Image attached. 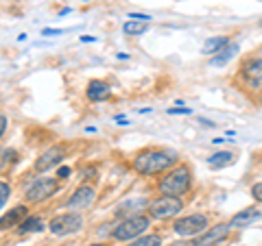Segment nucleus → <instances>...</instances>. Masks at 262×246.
I'll return each mask as SVG.
<instances>
[{"instance_id": "f257e3e1", "label": "nucleus", "mask_w": 262, "mask_h": 246, "mask_svg": "<svg viewBox=\"0 0 262 246\" xmlns=\"http://www.w3.org/2000/svg\"><path fill=\"white\" fill-rule=\"evenodd\" d=\"M175 161H177V157H175L173 153L151 149V151L138 153L131 166H134V170L138 172V175H142V177H155V175H160V172H166L168 168H173Z\"/></svg>"}, {"instance_id": "f03ea898", "label": "nucleus", "mask_w": 262, "mask_h": 246, "mask_svg": "<svg viewBox=\"0 0 262 246\" xmlns=\"http://www.w3.org/2000/svg\"><path fill=\"white\" fill-rule=\"evenodd\" d=\"M192 185V175L188 166H177L168 172L166 177L160 179L158 183V192L162 196H175V199H182V196L188 194Z\"/></svg>"}, {"instance_id": "7ed1b4c3", "label": "nucleus", "mask_w": 262, "mask_h": 246, "mask_svg": "<svg viewBox=\"0 0 262 246\" xmlns=\"http://www.w3.org/2000/svg\"><path fill=\"white\" fill-rule=\"evenodd\" d=\"M149 227H151L149 216H131L127 220H122V223L114 229L112 237L118 242H129V240H136L140 233H144Z\"/></svg>"}, {"instance_id": "20e7f679", "label": "nucleus", "mask_w": 262, "mask_h": 246, "mask_svg": "<svg viewBox=\"0 0 262 246\" xmlns=\"http://www.w3.org/2000/svg\"><path fill=\"white\" fill-rule=\"evenodd\" d=\"M184 209L182 199H175V196H160L158 201H153L149 205V214L158 220H166V218H173L177 216L179 211Z\"/></svg>"}, {"instance_id": "39448f33", "label": "nucleus", "mask_w": 262, "mask_h": 246, "mask_svg": "<svg viewBox=\"0 0 262 246\" xmlns=\"http://www.w3.org/2000/svg\"><path fill=\"white\" fill-rule=\"evenodd\" d=\"M57 192V181L51 177H39L35 179L29 187L27 192H24V199H27V203H42L46 201L48 196H53Z\"/></svg>"}, {"instance_id": "423d86ee", "label": "nucleus", "mask_w": 262, "mask_h": 246, "mask_svg": "<svg viewBox=\"0 0 262 246\" xmlns=\"http://www.w3.org/2000/svg\"><path fill=\"white\" fill-rule=\"evenodd\" d=\"M83 227V218L75 211H68V214H61V216H55L51 223H48V229L51 233L55 235H70V233H77L79 229Z\"/></svg>"}, {"instance_id": "0eeeda50", "label": "nucleus", "mask_w": 262, "mask_h": 246, "mask_svg": "<svg viewBox=\"0 0 262 246\" xmlns=\"http://www.w3.org/2000/svg\"><path fill=\"white\" fill-rule=\"evenodd\" d=\"M173 229H175V233L184 235V237L203 233V231L208 229V216H203V214H192V216L179 218L177 223L173 225Z\"/></svg>"}, {"instance_id": "6e6552de", "label": "nucleus", "mask_w": 262, "mask_h": 246, "mask_svg": "<svg viewBox=\"0 0 262 246\" xmlns=\"http://www.w3.org/2000/svg\"><path fill=\"white\" fill-rule=\"evenodd\" d=\"M94 196H96V192H94L92 185H81V187L75 190V194L68 199V207L70 209H85V207L92 205Z\"/></svg>"}, {"instance_id": "1a4fd4ad", "label": "nucleus", "mask_w": 262, "mask_h": 246, "mask_svg": "<svg viewBox=\"0 0 262 246\" xmlns=\"http://www.w3.org/2000/svg\"><path fill=\"white\" fill-rule=\"evenodd\" d=\"M61 159H63V149H61V146H53V149L44 151L37 157L35 170L37 172H46V170H51L53 166H57V163H61Z\"/></svg>"}, {"instance_id": "9d476101", "label": "nucleus", "mask_w": 262, "mask_h": 246, "mask_svg": "<svg viewBox=\"0 0 262 246\" xmlns=\"http://www.w3.org/2000/svg\"><path fill=\"white\" fill-rule=\"evenodd\" d=\"M229 225H216V227H212L210 231L206 229V233H203L199 240L194 242V246H214V244H219V242H223L225 237L229 235Z\"/></svg>"}, {"instance_id": "9b49d317", "label": "nucleus", "mask_w": 262, "mask_h": 246, "mask_svg": "<svg viewBox=\"0 0 262 246\" xmlns=\"http://www.w3.org/2000/svg\"><path fill=\"white\" fill-rule=\"evenodd\" d=\"M262 218L260 214V209H243L238 211L234 218H232V223H229V227H236V229H245V227H251L253 223H258V220Z\"/></svg>"}, {"instance_id": "f8f14e48", "label": "nucleus", "mask_w": 262, "mask_h": 246, "mask_svg": "<svg viewBox=\"0 0 262 246\" xmlns=\"http://www.w3.org/2000/svg\"><path fill=\"white\" fill-rule=\"evenodd\" d=\"M88 98L90 101H94V103H98V101H107V98H112V87L105 83V81H92V83L88 85Z\"/></svg>"}, {"instance_id": "ddd939ff", "label": "nucleus", "mask_w": 262, "mask_h": 246, "mask_svg": "<svg viewBox=\"0 0 262 246\" xmlns=\"http://www.w3.org/2000/svg\"><path fill=\"white\" fill-rule=\"evenodd\" d=\"M236 161V153L232 151H221V153H214L208 157V166L210 168H225V166H232V163Z\"/></svg>"}, {"instance_id": "4468645a", "label": "nucleus", "mask_w": 262, "mask_h": 246, "mask_svg": "<svg viewBox=\"0 0 262 246\" xmlns=\"http://www.w3.org/2000/svg\"><path fill=\"white\" fill-rule=\"evenodd\" d=\"M24 218H27V207H24V205H18V207L11 209L7 216L0 218V229H9L13 225H20Z\"/></svg>"}, {"instance_id": "2eb2a0df", "label": "nucleus", "mask_w": 262, "mask_h": 246, "mask_svg": "<svg viewBox=\"0 0 262 246\" xmlns=\"http://www.w3.org/2000/svg\"><path fill=\"white\" fill-rule=\"evenodd\" d=\"M44 220L42 218H37V216H33V218H24L20 227H18V231L20 233H37V231H44Z\"/></svg>"}, {"instance_id": "dca6fc26", "label": "nucleus", "mask_w": 262, "mask_h": 246, "mask_svg": "<svg viewBox=\"0 0 262 246\" xmlns=\"http://www.w3.org/2000/svg\"><path fill=\"white\" fill-rule=\"evenodd\" d=\"M236 53H238V44H227V46L223 48V51H219V55H216L210 63H212V65H225V63H227L229 59H232V57H234Z\"/></svg>"}, {"instance_id": "f3484780", "label": "nucleus", "mask_w": 262, "mask_h": 246, "mask_svg": "<svg viewBox=\"0 0 262 246\" xmlns=\"http://www.w3.org/2000/svg\"><path fill=\"white\" fill-rule=\"evenodd\" d=\"M227 44H229L227 37H210V39H206V44H203V55H214L219 51H223Z\"/></svg>"}, {"instance_id": "a211bd4d", "label": "nucleus", "mask_w": 262, "mask_h": 246, "mask_svg": "<svg viewBox=\"0 0 262 246\" xmlns=\"http://www.w3.org/2000/svg\"><path fill=\"white\" fill-rule=\"evenodd\" d=\"M243 70H245V75H249L253 79H262V55L253 57V59H249V61H245Z\"/></svg>"}, {"instance_id": "6ab92c4d", "label": "nucleus", "mask_w": 262, "mask_h": 246, "mask_svg": "<svg viewBox=\"0 0 262 246\" xmlns=\"http://www.w3.org/2000/svg\"><path fill=\"white\" fill-rule=\"evenodd\" d=\"M125 33L127 35H142V33L149 29V22H138V20H129V22H125Z\"/></svg>"}, {"instance_id": "aec40b11", "label": "nucleus", "mask_w": 262, "mask_h": 246, "mask_svg": "<svg viewBox=\"0 0 262 246\" xmlns=\"http://www.w3.org/2000/svg\"><path fill=\"white\" fill-rule=\"evenodd\" d=\"M129 246H162V235L151 233V235H144V237H136Z\"/></svg>"}, {"instance_id": "412c9836", "label": "nucleus", "mask_w": 262, "mask_h": 246, "mask_svg": "<svg viewBox=\"0 0 262 246\" xmlns=\"http://www.w3.org/2000/svg\"><path fill=\"white\" fill-rule=\"evenodd\" d=\"M9 196H11V185L5 183V181H0V209L5 207V203L9 201Z\"/></svg>"}, {"instance_id": "4be33fe9", "label": "nucleus", "mask_w": 262, "mask_h": 246, "mask_svg": "<svg viewBox=\"0 0 262 246\" xmlns=\"http://www.w3.org/2000/svg\"><path fill=\"white\" fill-rule=\"evenodd\" d=\"M251 196H253V199H256L258 203H262V183H256V185L251 187Z\"/></svg>"}, {"instance_id": "5701e85b", "label": "nucleus", "mask_w": 262, "mask_h": 246, "mask_svg": "<svg viewBox=\"0 0 262 246\" xmlns=\"http://www.w3.org/2000/svg\"><path fill=\"white\" fill-rule=\"evenodd\" d=\"M129 18H131V20H138V22H151L149 15H142V13H131Z\"/></svg>"}, {"instance_id": "b1692460", "label": "nucleus", "mask_w": 262, "mask_h": 246, "mask_svg": "<svg viewBox=\"0 0 262 246\" xmlns=\"http://www.w3.org/2000/svg\"><path fill=\"white\" fill-rule=\"evenodd\" d=\"M57 177H59V179H68V177H70V168H68V166L59 168V170H57Z\"/></svg>"}, {"instance_id": "393cba45", "label": "nucleus", "mask_w": 262, "mask_h": 246, "mask_svg": "<svg viewBox=\"0 0 262 246\" xmlns=\"http://www.w3.org/2000/svg\"><path fill=\"white\" fill-rule=\"evenodd\" d=\"M5 131H7V118H5V116H0V139H3Z\"/></svg>"}, {"instance_id": "a878e982", "label": "nucleus", "mask_w": 262, "mask_h": 246, "mask_svg": "<svg viewBox=\"0 0 262 246\" xmlns=\"http://www.w3.org/2000/svg\"><path fill=\"white\" fill-rule=\"evenodd\" d=\"M190 109H168V113H188Z\"/></svg>"}, {"instance_id": "bb28decb", "label": "nucleus", "mask_w": 262, "mask_h": 246, "mask_svg": "<svg viewBox=\"0 0 262 246\" xmlns=\"http://www.w3.org/2000/svg\"><path fill=\"white\" fill-rule=\"evenodd\" d=\"M177 246H194V242H175Z\"/></svg>"}, {"instance_id": "cd10ccee", "label": "nucleus", "mask_w": 262, "mask_h": 246, "mask_svg": "<svg viewBox=\"0 0 262 246\" xmlns=\"http://www.w3.org/2000/svg\"><path fill=\"white\" fill-rule=\"evenodd\" d=\"M90 246H105V244H90Z\"/></svg>"}]
</instances>
